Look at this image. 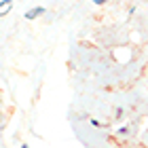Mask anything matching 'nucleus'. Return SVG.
I'll return each instance as SVG.
<instances>
[{
    "label": "nucleus",
    "instance_id": "7ed1b4c3",
    "mask_svg": "<svg viewBox=\"0 0 148 148\" xmlns=\"http://www.w3.org/2000/svg\"><path fill=\"white\" fill-rule=\"evenodd\" d=\"M91 125H95V127H102V123H99L97 119H91Z\"/></svg>",
    "mask_w": 148,
    "mask_h": 148
},
{
    "label": "nucleus",
    "instance_id": "20e7f679",
    "mask_svg": "<svg viewBox=\"0 0 148 148\" xmlns=\"http://www.w3.org/2000/svg\"><path fill=\"white\" fill-rule=\"evenodd\" d=\"M21 148H30V146H28V144H21Z\"/></svg>",
    "mask_w": 148,
    "mask_h": 148
},
{
    "label": "nucleus",
    "instance_id": "f257e3e1",
    "mask_svg": "<svg viewBox=\"0 0 148 148\" xmlns=\"http://www.w3.org/2000/svg\"><path fill=\"white\" fill-rule=\"evenodd\" d=\"M42 13H45V6H36L34 11H28V13H25V19H36L38 15H42Z\"/></svg>",
    "mask_w": 148,
    "mask_h": 148
},
{
    "label": "nucleus",
    "instance_id": "f03ea898",
    "mask_svg": "<svg viewBox=\"0 0 148 148\" xmlns=\"http://www.w3.org/2000/svg\"><path fill=\"white\" fill-rule=\"evenodd\" d=\"M116 133H121V136H127V127H121V129H119Z\"/></svg>",
    "mask_w": 148,
    "mask_h": 148
}]
</instances>
